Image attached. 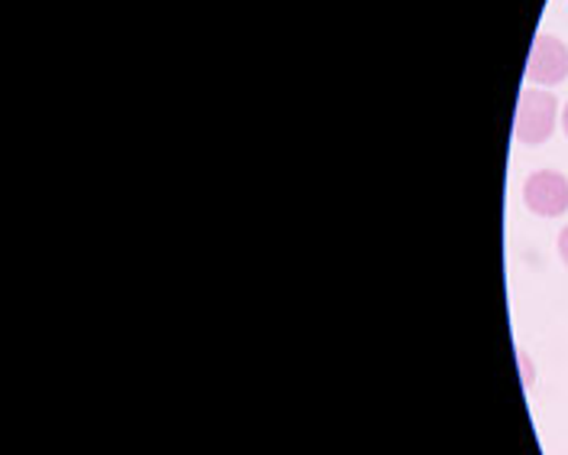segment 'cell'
I'll return each instance as SVG.
<instances>
[{
    "instance_id": "3957f363",
    "label": "cell",
    "mask_w": 568,
    "mask_h": 455,
    "mask_svg": "<svg viewBox=\"0 0 568 455\" xmlns=\"http://www.w3.org/2000/svg\"><path fill=\"white\" fill-rule=\"evenodd\" d=\"M524 202L539 219H559L568 212V180L556 170H536L524 185Z\"/></svg>"
},
{
    "instance_id": "5b68a950",
    "label": "cell",
    "mask_w": 568,
    "mask_h": 455,
    "mask_svg": "<svg viewBox=\"0 0 568 455\" xmlns=\"http://www.w3.org/2000/svg\"><path fill=\"white\" fill-rule=\"evenodd\" d=\"M562 128H566V136H568V104H566V111H562Z\"/></svg>"
},
{
    "instance_id": "7a4b0ae2",
    "label": "cell",
    "mask_w": 568,
    "mask_h": 455,
    "mask_svg": "<svg viewBox=\"0 0 568 455\" xmlns=\"http://www.w3.org/2000/svg\"><path fill=\"white\" fill-rule=\"evenodd\" d=\"M526 79L542 89L562 85L568 79V46L552 33H539L526 59Z\"/></svg>"
},
{
    "instance_id": "277c9868",
    "label": "cell",
    "mask_w": 568,
    "mask_h": 455,
    "mask_svg": "<svg viewBox=\"0 0 568 455\" xmlns=\"http://www.w3.org/2000/svg\"><path fill=\"white\" fill-rule=\"evenodd\" d=\"M559 257L568 267V228H562V234H559Z\"/></svg>"
},
{
    "instance_id": "6da1fadb",
    "label": "cell",
    "mask_w": 568,
    "mask_h": 455,
    "mask_svg": "<svg viewBox=\"0 0 568 455\" xmlns=\"http://www.w3.org/2000/svg\"><path fill=\"white\" fill-rule=\"evenodd\" d=\"M556 121H559V101L556 94L539 89H529L520 94V104H517V118H514V136L520 143H546L552 131H556Z\"/></svg>"
}]
</instances>
